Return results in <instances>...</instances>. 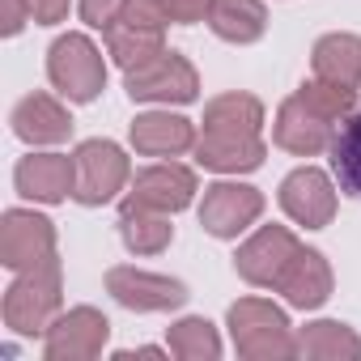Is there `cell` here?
Here are the masks:
<instances>
[{"label": "cell", "mask_w": 361, "mask_h": 361, "mask_svg": "<svg viewBox=\"0 0 361 361\" xmlns=\"http://www.w3.org/2000/svg\"><path fill=\"white\" fill-rule=\"evenodd\" d=\"M106 336H111V323H106L102 310H94V306H73L68 314H60V319L47 327L43 353H47V361H90V357L102 353Z\"/></svg>", "instance_id": "cell-9"}, {"label": "cell", "mask_w": 361, "mask_h": 361, "mask_svg": "<svg viewBox=\"0 0 361 361\" xmlns=\"http://www.w3.org/2000/svg\"><path fill=\"white\" fill-rule=\"evenodd\" d=\"M106 293L128 306V310H140V314H153V310H174L188 302V285L174 281V276H157V272H145V268H111L106 272Z\"/></svg>", "instance_id": "cell-8"}, {"label": "cell", "mask_w": 361, "mask_h": 361, "mask_svg": "<svg viewBox=\"0 0 361 361\" xmlns=\"http://www.w3.org/2000/svg\"><path fill=\"white\" fill-rule=\"evenodd\" d=\"M30 18L39 26H56L68 18V0H30Z\"/></svg>", "instance_id": "cell-30"}, {"label": "cell", "mask_w": 361, "mask_h": 361, "mask_svg": "<svg viewBox=\"0 0 361 361\" xmlns=\"http://www.w3.org/2000/svg\"><path fill=\"white\" fill-rule=\"evenodd\" d=\"M47 77L68 102H94L106 85V64L85 35H64L47 51Z\"/></svg>", "instance_id": "cell-4"}, {"label": "cell", "mask_w": 361, "mask_h": 361, "mask_svg": "<svg viewBox=\"0 0 361 361\" xmlns=\"http://www.w3.org/2000/svg\"><path fill=\"white\" fill-rule=\"evenodd\" d=\"M204 132L226 140H259L264 132V102L251 94H221L204 106Z\"/></svg>", "instance_id": "cell-18"}, {"label": "cell", "mask_w": 361, "mask_h": 361, "mask_svg": "<svg viewBox=\"0 0 361 361\" xmlns=\"http://www.w3.org/2000/svg\"><path fill=\"white\" fill-rule=\"evenodd\" d=\"M276 289L285 293L289 306H298V310H319V306L331 298V268H327V259H323L319 251L302 247V251L293 255V264L285 268V276L276 281Z\"/></svg>", "instance_id": "cell-16"}, {"label": "cell", "mask_w": 361, "mask_h": 361, "mask_svg": "<svg viewBox=\"0 0 361 361\" xmlns=\"http://www.w3.org/2000/svg\"><path fill=\"white\" fill-rule=\"evenodd\" d=\"M209 13H213V0H170V22H178V26L204 22Z\"/></svg>", "instance_id": "cell-29"}, {"label": "cell", "mask_w": 361, "mask_h": 361, "mask_svg": "<svg viewBox=\"0 0 361 361\" xmlns=\"http://www.w3.org/2000/svg\"><path fill=\"white\" fill-rule=\"evenodd\" d=\"M123 5H128V0H81V18L94 30H111L123 18Z\"/></svg>", "instance_id": "cell-28"}, {"label": "cell", "mask_w": 361, "mask_h": 361, "mask_svg": "<svg viewBox=\"0 0 361 361\" xmlns=\"http://www.w3.org/2000/svg\"><path fill=\"white\" fill-rule=\"evenodd\" d=\"M327 153H331V174H336L340 192H348V196L361 200V111H353L336 128Z\"/></svg>", "instance_id": "cell-24"}, {"label": "cell", "mask_w": 361, "mask_h": 361, "mask_svg": "<svg viewBox=\"0 0 361 361\" xmlns=\"http://www.w3.org/2000/svg\"><path fill=\"white\" fill-rule=\"evenodd\" d=\"M0 5H5V35L13 39L30 22V0H0Z\"/></svg>", "instance_id": "cell-31"}, {"label": "cell", "mask_w": 361, "mask_h": 361, "mask_svg": "<svg viewBox=\"0 0 361 361\" xmlns=\"http://www.w3.org/2000/svg\"><path fill=\"white\" fill-rule=\"evenodd\" d=\"M200 94V77L192 68V60H183L178 51L157 56L153 64L128 73V98L132 102H196Z\"/></svg>", "instance_id": "cell-7"}, {"label": "cell", "mask_w": 361, "mask_h": 361, "mask_svg": "<svg viewBox=\"0 0 361 361\" xmlns=\"http://www.w3.org/2000/svg\"><path fill=\"white\" fill-rule=\"evenodd\" d=\"M302 251V243L285 230V226H264L255 238H247L234 255V268L243 281L251 285H264V289H276V281L285 276V268L293 264V255Z\"/></svg>", "instance_id": "cell-10"}, {"label": "cell", "mask_w": 361, "mask_h": 361, "mask_svg": "<svg viewBox=\"0 0 361 361\" xmlns=\"http://www.w3.org/2000/svg\"><path fill=\"white\" fill-rule=\"evenodd\" d=\"M314 77L336 85H361V39L357 35H323L310 51Z\"/></svg>", "instance_id": "cell-21"}, {"label": "cell", "mask_w": 361, "mask_h": 361, "mask_svg": "<svg viewBox=\"0 0 361 361\" xmlns=\"http://www.w3.org/2000/svg\"><path fill=\"white\" fill-rule=\"evenodd\" d=\"M119 22H132V26H157V30H161V26L170 22V0H128Z\"/></svg>", "instance_id": "cell-27"}, {"label": "cell", "mask_w": 361, "mask_h": 361, "mask_svg": "<svg viewBox=\"0 0 361 361\" xmlns=\"http://www.w3.org/2000/svg\"><path fill=\"white\" fill-rule=\"evenodd\" d=\"M119 361H132V357H161V348H153V344H140V348H123V353H115Z\"/></svg>", "instance_id": "cell-32"}, {"label": "cell", "mask_w": 361, "mask_h": 361, "mask_svg": "<svg viewBox=\"0 0 361 361\" xmlns=\"http://www.w3.org/2000/svg\"><path fill=\"white\" fill-rule=\"evenodd\" d=\"M298 357H319V361H357L361 357V336L348 331L344 323H310L298 336Z\"/></svg>", "instance_id": "cell-25"}, {"label": "cell", "mask_w": 361, "mask_h": 361, "mask_svg": "<svg viewBox=\"0 0 361 361\" xmlns=\"http://www.w3.org/2000/svg\"><path fill=\"white\" fill-rule=\"evenodd\" d=\"M264 140H226V136H200L196 140V161L221 174H247L264 166Z\"/></svg>", "instance_id": "cell-23"}, {"label": "cell", "mask_w": 361, "mask_h": 361, "mask_svg": "<svg viewBox=\"0 0 361 361\" xmlns=\"http://www.w3.org/2000/svg\"><path fill=\"white\" fill-rule=\"evenodd\" d=\"M192 196H196V174L178 161H157V166H149L132 178L128 204H145V209H157V213H178V209L192 204Z\"/></svg>", "instance_id": "cell-13"}, {"label": "cell", "mask_w": 361, "mask_h": 361, "mask_svg": "<svg viewBox=\"0 0 361 361\" xmlns=\"http://www.w3.org/2000/svg\"><path fill=\"white\" fill-rule=\"evenodd\" d=\"M13 183L26 200H39V204H60L64 196H73L77 188V161L64 157V153H30L18 161L13 170Z\"/></svg>", "instance_id": "cell-14"}, {"label": "cell", "mask_w": 361, "mask_h": 361, "mask_svg": "<svg viewBox=\"0 0 361 361\" xmlns=\"http://www.w3.org/2000/svg\"><path fill=\"white\" fill-rule=\"evenodd\" d=\"M119 238L132 255H161L174 238V226H170V213H157V209H145V204H128L119 209Z\"/></svg>", "instance_id": "cell-19"}, {"label": "cell", "mask_w": 361, "mask_h": 361, "mask_svg": "<svg viewBox=\"0 0 361 361\" xmlns=\"http://www.w3.org/2000/svg\"><path fill=\"white\" fill-rule=\"evenodd\" d=\"M209 26L226 43H255L268 30V9L264 0H213Z\"/></svg>", "instance_id": "cell-22"}, {"label": "cell", "mask_w": 361, "mask_h": 361, "mask_svg": "<svg viewBox=\"0 0 361 361\" xmlns=\"http://www.w3.org/2000/svg\"><path fill=\"white\" fill-rule=\"evenodd\" d=\"M230 336H234V348L251 361L298 357V340L289 331L285 310L264 298H243L230 306Z\"/></svg>", "instance_id": "cell-2"}, {"label": "cell", "mask_w": 361, "mask_h": 361, "mask_svg": "<svg viewBox=\"0 0 361 361\" xmlns=\"http://www.w3.org/2000/svg\"><path fill=\"white\" fill-rule=\"evenodd\" d=\"M264 213V196L247 183H213L204 188L200 204V226L213 238H238L247 226H255Z\"/></svg>", "instance_id": "cell-11"}, {"label": "cell", "mask_w": 361, "mask_h": 361, "mask_svg": "<svg viewBox=\"0 0 361 361\" xmlns=\"http://www.w3.org/2000/svg\"><path fill=\"white\" fill-rule=\"evenodd\" d=\"M106 35V51L123 73H136L145 64H153L157 56H166V39L157 26H132V22H115Z\"/></svg>", "instance_id": "cell-20"}, {"label": "cell", "mask_w": 361, "mask_h": 361, "mask_svg": "<svg viewBox=\"0 0 361 361\" xmlns=\"http://www.w3.org/2000/svg\"><path fill=\"white\" fill-rule=\"evenodd\" d=\"M56 259V230L47 217L26 213V209H9L0 221V264L13 272H30Z\"/></svg>", "instance_id": "cell-6"}, {"label": "cell", "mask_w": 361, "mask_h": 361, "mask_svg": "<svg viewBox=\"0 0 361 361\" xmlns=\"http://www.w3.org/2000/svg\"><path fill=\"white\" fill-rule=\"evenodd\" d=\"M353 111H357V90L353 85H336V81L314 77L293 98L281 102L276 123H272V136H276L281 149H289L298 157H314V153H323L331 145L336 128Z\"/></svg>", "instance_id": "cell-1"}, {"label": "cell", "mask_w": 361, "mask_h": 361, "mask_svg": "<svg viewBox=\"0 0 361 361\" xmlns=\"http://www.w3.org/2000/svg\"><path fill=\"white\" fill-rule=\"evenodd\" d=\"M73 161H77L73 200L85 204V209L115 200L123 192V183H128V174H132V166H128V157H123V149L115 140H85V145H77Z\"/></svg>", "instance_id": "cell-5"}, {"label": "cell", "mask_w": 361, "mask_h": 361, "mask_svg": "<svg viewBox=\"0 0 361 361\" xmlns=\"http://www.w3.org/2000/svg\"><path fill=\"white\" fill-rule=\"evenodd\" d=\"M13 132L26 145H60V140H68L73 119L51 94H26L13 106Z\"/></svg>", "instance_id": "cell-17"}, {"label": "cell", "mask_w": 361, "mask_h": 361, "mask_svg": "<svg viewBox=\"0 0 361 361\" xmlns=\"http://www.w3.org/2000/svg\"><path fill=\"white\" fill-rule=\"evenodd\" d=\"M64 285H60V259L18 272V281L5 293V323L22 336H47V327L60 319Z\"/></svg>", "instance_id": "cell-3"}, {"label": "cell", "mask_w": 361, "mask_h": 361, "mask_svg": "<svg viewBox=\"0 0 361 361\" xmlns=\"http://www.w3.org/2000/svg\"><path fill=\"white\" fill-rule=\"evenodd\" d=\"M170 353L183 361H217L221 357V336L209 319H178L170 327Z\"/></svg>", "instance_id": "cell-26"}, {"label": "cell", "mask_w": 361, "mask_h": 361, "mask_svg": "<svg viewBox=\"0 0 361 361\" xmlns=\"http://www.w3.org/2000/svg\"><path fill=\"white\" fill-rule=\"evenodd\" d=\"M132 145L145 157H174V153L196 149V128L183 115L149 111V115H136L132 119Z\"/></svg>", "instance_id": "cell-15"}, {"label": "cell", "mask_w": 361, "mask_h": 361, "mask_svg": "<svg viewBox=\"0 0 361 361\" xmlns=\"http://www.w3.org/2000/svg\"><path fill=\"white\" fill-rule=\"evenodd\" d=\"M281 209L306 226V230H323L331 217H336V188H331V178L314 166H302L293 174H285V183H281Z\"/></svg>", "instance_id": "cell-12"}]
</instances>
